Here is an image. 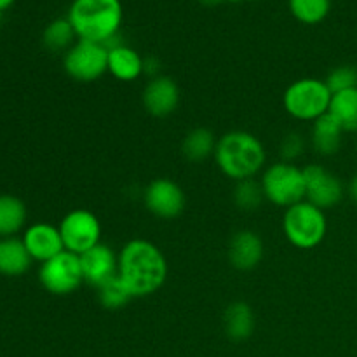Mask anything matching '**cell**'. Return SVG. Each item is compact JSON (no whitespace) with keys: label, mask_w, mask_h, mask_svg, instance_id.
Wrapping results in <instances>:
<instances>
[{"label":"cell","mask_w":357,"mask_h":357,"mask_svg":"<svg viewBox=\"0 0 357 357\" xmlns=\"http://www.w3.org/2000/svg\"><path fill=\"white\" fill-rule=\"evenodd\" d=\"M119 278L128 286L132 298L152 295L166 282V257L150 241H129L119 253Z\"/></svg>","instance_id":"cell-1"},{"label":"cell","mask_w":357,"mask_h":357,"mask_svg":"<svg viewBox=\"0 0 357 357\" xmlns=\"http://www.w3.org/2000/svg\"><path fill=\"white\" fill-rule=\"evenodd\" d=\"M124 17L121 0H73L66 20L79 40H91L114 47Z\"/></svg>","instance_id":"cell-2"},{"label":"cell","mask_w":357,"mask_h":357,"mask_svg":"<svg viewBox=\"0 0 357 357\" xmlns=\"http://www.w3.org/2000/svg\"><path fill=\"white\" fill-rule=\"evenodd\" d=\"M265 146L255 135L230 131L216 143L215 160L225 176L236 181L251 180L265 164Z\"/></svg>","instance_id":"cell-3"},{"label":"cell","mask_w":357,"mask_h":357,"mask_svg":"<svg viewBox=\"0 0 357 357\" xmlns=\"http://www.w3.org/2000/svg\"><path fill=\"white\" fill-rule=\"evenodd\" d=\"M282 230L289 243L298 250H312L326 237L328 222L323 209L302 201L286 209Z\"/></svg>","instance_id":"cell-4"},{"label":"cell","mask_w":357,"mask_h":357,"mask_svg":"<svg viewBox=\"0 0 357 357\" xmlns=\"http://www.w3.org/2000/svg\"><path fill=\"white\" fill-rule=\"evenodd\" d=\"M333 93L324 80L300 79L286 89L282 103L286 112L298 121H317L328 114Z\"/></svg>","instance_id":"cell-5"},{"label":"cell","mask_w":357,"mask_h":357,"mask_svg":"<svg viewBox=\"0 0 357 357\" xmlns=\"http://www.w3.org/2000/svg\"><path fill=\"white\" fill-rule=\"evenodd\" d=\"M265 199L275 206L291 208L293 204L305 201V178L303 169H298L291 162L272 164L261 178Z\"/></svg>","instance_id":"cell-6"},{"label":"cell","mask_w":357,"mask_h":357,"mask_svg":"<svg viewBox=\"0 0 357 357\" xmlns=\"http://www.w3.org/2000/svg\"><path fill=\"white\" fill-rule=\"evenodd\" d=\"M66 73L79 82H93L108 72V47L91 40H79L63 59Z\"/></svg>","instance_id":"cell-7"},{"label":"cell","mask_w":357,"mask_h":357,"mask_svg":"<svg viewBox=\"0 0 357 357\" xmlns=\"http://www.w3.org/2000/svg\"><path fill=\"white\" fill-rule=\"evenodd\" d=\"M38 281L52 295H70L84 281L79 255L63 251L51 260L44 261L38 271Z\"/></svg>","instance_id":"cell-8"},{"label":"cell","mask_w":357,"mask_h":357,"mask_svg":"<svg viewBox=\"0 0 357 357\" xmlns=\"http://www.w3.org/2000/svg\"><path fill=\"white\" fill-rule=\"evenodd\" d=\"M65 250L70 253L82 255L100 244L101 225L96 215L87 209H73L59 223Z\"/></svg>","instance_id":"cell-9"},{"label":"cell","mask_w":357,"mask_h":357,"mask_svg":"<svg viewBox=\"0 0 357 357\" xmlns=\"http://www.w3.org/2000/svg\"><path fill=\"white\" fill-rule=\"evenodd\" d=\"M305 178V201L319 209H330L344 199L345 188L340 178L331 174L319 164H309L303 167Z\"/></svg>","instance_id":"cell-10"},{"label":"cell","mask_w":357,"mask_h":357,"mask_svg":"<svg viewBox=\"0 0 357 357\" xmlns=\"http://www.w3.org/2000/svg\"><path fill=\"white\" fill-rule=\"evenodd\" d=\"M145 206L159 218H176L185 208V194L173 180L157 178L146 187Z\"/></svg>","instance_id":"cell-11"},{"label":"cell","mask_w":357,"mask_h":357,"mask_svg":"<svg viewBox=\"0 0 357 357\" xmlns=\"http://www.w3.org/2000/svg\"><path fill=\"white\" fill-rule=\"evenodd\" d=\"M84 281L100 288L107 281L119 274V257L105 244H96L94 248L80 255Z\"/></svg>","instance_id":"cell-12"},{"label":"cell","mask_w":357,"mask_h":357,"mask_svg":"<svg viewBox=\"0 0 357 357\" xmlns=\"http://www.w3.org/2000/svg\"><path fill=\"white\" fill-rule=\"evenodd\" d=\"M23 243L31 260H38L42 264L65 251L59 227L51 225V223H35L28 227L23 236Z\"/></svg>","instance_id":"cell-13"},{"label":"cell","mask_w":357,"mask_h":357,"mask_svg":"<svg viewBox=\"0 0 357 357\" xmlns=\"http://www.w3.org/2000/svg\"><path fill=\"white\" fill-rule=\"evenodd\" d=\"M180 103V89L169 77H157L146 84L143 91V105L153 117H166L173 114Z\"/></svg>","instance_id":"cell-14"},{"label":"cell","mask_w":357,"mask_h":357,"mask_svg":"<svg viewBox=\"0 0 357 357\" xmlns=\"http://www.w3.org/2000/svg\"><path fill=\"white\" fill-rule=\"evenodd\" d=\"M230 264L239 271H251L264 258V243L251 230H241L232 237L229 246Z\"/></svg>","instance_id":"cell-15"},{"label":"cell","mask_w":357,"mask_h":357,"mask_svg":"<svg viewBox=\"0 0 357 357\" xmlns=\"http://www.w3.org/2000/svg\"><path fill=\"white\" fill-rule=\"evenodd\" d=\"M108 72L122 82H131L143 73V59L135 49L124 44L108 49Z\"/></svg>","instance_id":"cell-16"},{"label":"cell","mask_w":357,"mask_h":357,"mask_svg":"<svg viewBox=\"0 0 357 357\" xmlns=\"http://www.w3.org/2000/svg\"><path fill=\"white\" fill-rule=\"evenodd\" d=\"M31 257L23 239L3 237L0 239V274L17 278L30 268Z\"/></svg>","instance_id":"cell-17"},{"label":"cell","mask_w":357,"mask_h":357,"mask_svg":"<svg viewBox=\"0 0 357 357\" xmlns=\"http://www.w3.org/2000/svg\"><path fill=\"white\" fill-rule=\"evenodd\" d=\"M344 129L338 124L337 119L330 114H324L312 126V145L321 155H333L338 152L342 143Z\"/></svg>","instance_id":"cell-18"},{"label":"cell","mask_w":357,"mask_h":357,"mask_svg":"<svg viewBox=\"0 0 357 357\" xmlns=\"http://www.w3.org/2000/svg\"><path fill=\"white\" fill-rule=\"evenodd\" d=\"M328 114L337 119L345 132H357V87L335 93Z\"/></svg>","instance_id":"cell-19"},{"label":"cell","mask_w":357,"mask_h":357,"mask_svg":"<svg viewBox=\"0 0 357 357\" xmlns=\"http://www.w3.org/2000/svg\"><path fill=\"white\" fill-rule=\"evenodd\" d=\"M225 330L232 340H246L255 330L253 310L248 303L236 302L225 312Z\"/></svg>","instance_id":"cell-20"},{"label":"cell","mask_w":357,"mask_h":357,"mask_svg":"<svg viewBox=\"0 0 357 357\" xmlns=\"http://www.w3.org/2000/svg\"><path fill=\"white\" fill-rule=\"evenodd\" d=\"M26 222V208L14 195H0V237H13Z\"/></svg>","instance_id":"cell-21"},{"label":"cell","mask_w":357,"mask_h":357,"mask_svg":"<svg viewBox=\"0 0 357 357\" xmlns=\"http://www.w3.org/2000/svg\"><path fill=\"white\" fill-rule=\"evenodd\" d=\"M216 139L209 129L197 128L194 131L188 132L183 139V153L188 160L192 162H201V160L208 159L209 155H215L216 150Z\"/></svg>","instance_id":"cell-22"},{"label":"cell","mask_w":357,"mask_h":357,"mask_svg":"<svg viewBox=\"0 0 357 357\" xmlns=\"http://www.w3.org/2000/svg\"><path fill=\"white\" fill-rule=\"evenodd\" d=\"M331 0H289L293 16L305 24H317L328 16Z\"/></svg>","instance_id":"cell-23"},{"label":"cell","mask_w":357,"mask_h":357,"mask_svg":"<svg viewBox=\"0 0 357 357\" xmlns=\"http://www.w3.org/2000/svg\"><path fill=\"white\" fill-rule=\"evenodd\" d=\"M98 298H100L101 305L105 309L117 310L122 309L129 303V300L132 298L131 291L128 289V286L122 282V279L119 278V274L115 278H112L110 281H107L105 284H101L98 288Z\"/></svg>","instance_id":"cell-24"},{"label":"cell","mask_w":357,"mask_h":357,"mask_svg":"<svg viewBox=\"0 0 357 357\" xmlns=\"http://www.w3.org/2000/svg\"><path fill=\"white\" fill-rule=\"evenodd\" d=\"M73 37H77L68 20H54L44 30V44L51 51H61L72 45Z\"/></svg>","instance_id":"cell-25"},{"label":"cell","mask_w":357,"mask_h":357,"mask_svg":"<svg viewBox=\"0 0 357 357\" xmlns=\"http://www.w3.org/2000/svg\"><path fill=\"white\" fill-rule=\"evenodd\" d=\"M265 194L264 188H261V183H257V181L251 178V180H243L237 181L236 190H234V201L239 206L241 209H246V211H253L264 201Z\"/></svg>","instance_id":"cell-26"},{"label":"cell","mask_w":357,"mask_h":357,"mask_svg":"<svg viewBox=\"0 0 357 357\" xmlns=\"http://www.w3.org/2000/svg\"><path fill=\"white\" fill-rule=\"evenodd\" d=\"M324 82L333 94L340 93V91L354 89L357 87V68L351 65L338 66V68L331 70Z\"/></svg>","instance_id":"cell-27"},{"label":"cell","mask_w":357,"mask_h":357,"mask_svg":"<svg viewBox=\"0 0 357 357\" xmlns=\"http://www.w3.org/2000/svg\"><path fill=\"white\" fill-rule=\"evenodd\" d=\"M303 150V139L300 135H289L286 136L282 142V155L284 159H295L302 153Z\"/></svg>","instance_id":"cell-28"},{"label":"cell","mask_w":357,"mask_h":357,"mask_svg":"<svg viewBox=\"0 0 357 357\" xmlns=\"http://www.w3.org/2000/svg\"><path fill=\"white\" fill-rule=\"evenodd\" d=\"M349 194H351V197L357 202V174L352 178L351 183H349Z\"/></svg>","instance_id":"cell-29"},{"label":"cell","mask_w":357,"mask_h":357,"mask_svg":"<svg viewBox=\"0 0 357 357\" xmlns=\"http://www.w3.org/2000/svg\"><path fill=\"white\" fill-rule=\"evenodd\" d=\"M197 2H201L202 6L215 7V6H220V3H222V2H225V0H197Z\"/></svg>","instance_id":"cell-30"},{"label":"cell","mask_w":357,"mask_h":357,"mask_svg":"<svg viewBox=\"0 0 357 357\" xmlns=\"http://www.w3.org/2000/svg\"><path fill=\"white\" fill-rule=\"evenodd\" d=\"M14 0H0V10H6L7 7L13 6Z\"/></svg>","instance_id":"cell-31"},{"label":"cell","mask_w":357,"mask_h":357,"mask_svg":"<svg viewBox=\"0 0 357 357\" xmlns=\"http://www.w3.org/2000/svg\"><path fill=\"white\" fill-rule=\"evenodd\" d=\"M356 145H357V142H356Z\"/></svg>","instance_id":"cell-32"}]
</instances>
